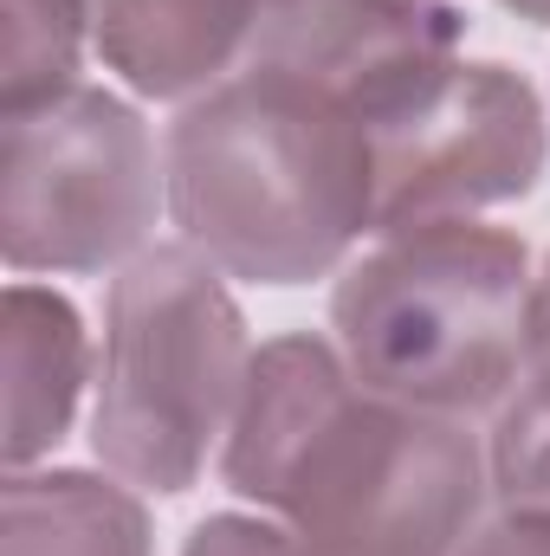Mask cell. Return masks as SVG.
<instances>
[{
  "label": "cell",
  "instance_id": "6da1fadb",
  "mask_svg": "<svg viewBox=\"0 0 550 556\" xmlns=\"http://www.w3.org/2000/svg\"><path fill=\"white\" fill-rule=\"evenodd\" d=\"M221 479L317 556H460L492 492L466 420L370 389L311 330L253 350Z\"/></svg>",
  "mask_w": 550,
  "mask_h": 556
},
{
  "label": "cell",
  "instance_id": "30bf717a",
  "mask_svg": "<svg viewBox=\"0 0 550 556\" xmlns=\"http://www.w3.org/2000/svg\"><path fill=\"white\" fill-rule=\"evenodd\" d=\"M0 556H155L149 511L117 472H7L0 485Z\"/></svg>",
  "mask_w": 550,
  "mask_h": 556
},
{
  "label": "cell",
  "instance_id": "5b68a950",
  "mask_svg": "<svg viewBox=\"0 0 550 556\" xmlns=\"http://www.w3.org/2000/svg\"><path fill=\"white\" fill-rule=\"evenodd\" d=\"M168 168L117 91L72 85L0 117V253L26 273H111L149 247Z\"/></svg>",
  "mask_w": 550,
  "mask_h": 556
},
{
  "label": "cell",
  "instance_id": "2e32d148",
  "mask_svg": "<svg viewBox=\"0 0 550 556\" xmlns=\"http://www.w3.org/2000/svg\"><path fill=\"white\" fill-rule=\"evenodd\" d=\"M505 13H518V20H532V26H550V0H499Z\"/></svg>",
  "mask_w": 550,
  "mask_h": 556
},
{
  "label": "cell",
  "instance_id": "8992f818",
  "mask_svg": "<svg viewBox=\"0 0 550 556\" xmlns=\"http://www.w3.org/2000/svg\"><path fill=\"white\" fill-rule=\"evenodd\" d=\"M545 104L499 59H447L414 91L370 117L376 233L473 220L525 201L545 175Z\"/></svg>",
  "mask_w": 550,
  "mask_h": 556
},
{
  "label": "cell",
  "instance_id": "4fadbf2b",
  "mask_svg": "<svg viewBox=\"0 0 550 556\" xmlns=\"http://www.w3.org/2000/svg\"><path fill=\"white\" fill-rule=\"evenodd\" d=\"M182 556H317L311 544H298L278 518H247V511H214L188 531Z\"/></svg>",
  "mask_w": 550,
  "mask_h": 556
},
{
  "label": "cell",
  "instance_id": "52a82bcc",
  "mask_svg": "<svg viewBox=\"0 0 550 556\" xmlns=\"http://www.w3.org/2000/svg\"><path fill=\"white\" fill-rule=\"evenodd\" d=\"M466 39L453 0H266L247 65L298 78L363 124L440 72Z\"/></svg>",
  "mask_w": 550,
  "mask_h": 556
},
{
  "label": "cell",
  "instance_id": "277c9868",
  "mask_svg": "<svg viewBox=\"0 0 550 556\" xmlns=\"http://www.w3.org/2000/svg\"><path fill=\"white\" fill-rule=\"evenodd\" d=\"M253 376L227 273L182 247H142L111 285L91 453L137 492H188L234 433Z\"/></svg>",
  "mask_w": 550,
  "mask_h": 556
},
{
  "label": "cell",
  "instance_id": "7a4b0ae2",
  "mask_svg": "<svg viewBox=\"0 0 550 556\" xmlns=\"http://www.w3.org/2000/svg\"><path fill=\"white\" fill-rule=\"evenodd\" d=\"M168 214L247 285H311L376 233L370 124L278 72L240 65L168 124Z\"/></svg>",
  "mask_w": 550,
  "mask_h": 556
},
{
  "label": "cell",
  "instance_id": "9c48e42d",
  "mask_svg": "<svg viewBox=\"0 0 550 556\" xmlns=\"http://www.w3.org/2000/svg\"><path fill=\"white\" fill-rule=\"evenodd\" d=\"M7 472L39 466L78 415V395L91 382V337L72 298L13 278L7 285Z\"/></svg>",
  "mask_w": 550,
  "mask_h": 556
},
{
  "label": "cell",
  "instance_id": "9a60e30c",
  "mask_svg": "<svg viewBox=\"0 0 550 556\" xmlns=\"http://www.w3.org/2000/svg\"><path fill=\"white\" fill-rule=\"evenodd\" d=\"M518 389H532V395H545L550 402V253L538 278H532V317H525V376H518Z\"/></svg>",
  "mask_w": 550,
  "mask_h": 556
},
{
  "label": "cell",
  "instance_id": "ba28073f",
  "mask_svg": "<svg viewBox=\"0 0 550 556\" xmlns=\"http://www.w3.org/2000/svg\"><path fill=\"white\" fill-rule=\"evenodd\" d=\"M266 0H91L98 59L155 104L227 85L260 33Z\"/></svg>",
  "mask_w": 550,
  "mask_h": 556
},
{
  "label": "cell",
  "instance_id": "3957f363",
  "mask_svg": "<svg viewBox=\"0 0 550 556\" xmlns=\"http://www.w3.org/2000/svg\"><path fill=\"white\" fill-rule=\"evenodd\" d=\"M532 253L505 227L434 220L383 233L330 291L343 363L427 415H486L525 376Z\"/></svg>",
  "mask_w": 550,
  "mask_h": 556
},
{
  "label": "cell",
  "instance_id": "5bb4252c",
  "mask_svg": "<svg viewBox=\"0 0 550 556\" xmlns=\"http://www.w3.org/2000/svg\"><path fill=\"white\" fill-rule=\"evenodd\" d=\"M460 556H550V511H499V518H479V531L460 544Z\"/></svg>",
  "mask_w": 550,
  "mask_h": 556
},
{
  "label": "cell",
  "instance_id": "7c38bea8",
  "mask_svg": "<svg viewBox=\"0 0 550 556\" xmlns=\"http://www.w3.org/2000/svg\"><path fill=\"white\" fill-rule=\"evenodd\" d=\"M486 472L505 511H550V402L532 389H512L492 420Z\"/></svg>",
  "mask_w": 550,
  "mask_h": 556
},
{
  "label": "cell",
  "instance_id": "8fae6325",
  "mask_svg": "<svg viewBox=\"0 0 550 556\" xmlns=\"http://www.w3.org/2000/svg\"><path fill=\"white\" fill-rule=\"evenodd\" d=\"M0 117L33 111L78 85V52L91 33V0H0Z\"/></svg>",
  "mask_w": 550,
  "mask_h": 556
}]
</instances>
